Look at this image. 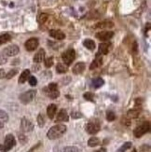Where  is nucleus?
Instances as JSON below:
<instances>
[{"mask_svg": "<svg viewBox=\"0 0 151 152\" xmlns=\"http://www.w3.org/2000/svg\"><path fill=\"white\" fill-rule=\"evenodd\" d=\"M99 144H100V140H99V138H97V137H91L88 141V145L90 148H94L98 146Z\"/></svg>", "mask_w": 151, "mask_h": 152, "instance_id": "obj_24", "label": "nucleus"}, {"mask_svg": "<svg viewBox=\"0 0 151 152\" xmlns=\"http://www.w3.org/2000/svg\"><path fill=\"white\" fill-rule=\"evenodd\" d=\"M68 114L65 109H61L60 112L58 113L57 118H56V121L61 122V121H68Z\"/></svg>", "mask_w": 151, "mask_h": 152, "instance_id": "obj_14", "label": "nucleus"}, {"mask_svg": "<svg viewBox=\"0 0 151 152\" xmlns=\"http://www.w3.org/2000/svg\"><path fill=\"white\" fill-rule=\"evenodd\" d=\"M102 64H103V59H102V57L100 56V55H96V58H95V60L91 63V64H90V70H93V69H96L97 67H99V66H101L102 65Z\"/></svg>", "mask_w": 151, "mask_h": 152, "instance_id": "obj_18", "label": "nucleus"}, {"mask_svg": "<svg viewBox=\"0 0 151 152\" xmlns=\"http://www.w3.org/2000/svg\"><path fill=\"white\" fill-rule=\"evenodd\" d=\"M75 58H76V51L73 49H68L67 50H65L62 55L63 61L66 65H70L74 62Z\"/></svg>", "mask_w": 151, "mask_h": 152, "instance_id": "obj_5", "label": "nucleus"}, {"mask_svg": "<svg viewBox=\"0 0 151 152\" xmlns=\"http://www.w3.org/2000/svg\"><path fill=\"white\" fill-rule=\"evenodd\" d=\"M18 73V70L17 69H12V70H10L8 74H6V76H5V77L7 78V79H10V78H12L13 77H14L16 74Z\"/></svg>", "mask_w": 151, "mask_h": 152, "instance_id": "obj_32", "label": "nucleus"}, {"mask_svg": "<svg viewBox=\"0 0 151 152\" xmlns=\"http://www.w3.org/2000/svg\"><path fill=\"white\" fill-rule=\"evenodd\" d=\"M48 18H49V15L47 14V13H41L40 15L38 16V22H39V23H46V21L48 20Z\"/></svg>", "mask_w": 151, "mask_h": 152, "instance_id": "obj_28", "label": "nucleus"}, {"mask_svg": "<svg viewBox=\"0 0 151 152\" xmlns=\"http://www.w3.org/2000/svg\"><path fill=\"white\" fill-rule=\"evenodd\" d=\"M140 114V109L138 108H133V109H131L128 111V113H127V116L130 118H135L139 116Z\"/></svg>", "mask_w": 151, "mask_h": 152, "instance_id": "obj_22", "label": "nucleus"}, {"mask_svg": "<svg viewBox=\"0 0 151 152\" xmlns=\"http://www.w3.org/2000/svg\"><path fill=\"white\" fill-rule=\"evenodd\" d=\"M44 59H45V50L41 49V50H39L36 52V54L34 56V62L38 64V63H41Z\"/></svg>", "mask_w": 151, "mask_h": 152, "instance_id": "obj_19", "label": "nucleus"}, {"mask_svg": "<svg viewBox=\"0 0 151 152\" xmlns=\"http://www.w3.org/2000/svg\"><path fill=\"white\" fill-rule=\"evenodd\" d=\"M38 44H39V42L36 37H31L25 42L24 46H25V49L28 51H33L38 47Z\"/></svg>", "mask_w": 151, "mask_h": 152, "instance_id": "obj_9", "label": "nucleus"}, {"mask_svg": "<svg viewBox=\"0 0 151 152\" xmlns=\"http://www.w3.org/2000/svg\"><path fill=\"white\" fill-rule=\"evenodd\" d=\"M49 34L51 37H53L57 40H63V39L65 38V35L64 33H63L61 30H57V29H52V30H50Z\"/></svg>", "mask_w": 151, "mask_h": 152, "instance_id": "obj_12", "label": "nucleus"}, {"mask_svg": "<svg viewBox=\"0 0 151 152\" xmlns=\"http://www.w3.org/2000/svg\"><path fill=\"white\" fill-rule=\"evenodd\" d=\"M16 145V139L12 134H8L5 137V141L3 145H0V151L1 152H8Z\"/></svg>", "mask_w": 151, "mask_h": 152, "instance_id": "obj_2", "label": "nucleus"}, {"mask_svg": "<svg viewBox=\"0 0 151 152\" xmlns=\"http://www.w3.org/2000/svg\"><path fill=\"white\" fill-rule=\"evenodd\" d=\"M86 130L90 134H95L98 132L100 131V123L94 121H90L87 126H86Z\"/></svg>", "mask_w": 151, "mask_h": 152, "instance_id": "obj_8", "label": "nucleus"}, {"mask_svg": "<svg viewBox=\"0 0 151 152\" xmlns=\"http://www.w3.org/2000/svg\"><path fill=\"white\" fill-rule=\"evenodd\" d=\"M65 132H66V126H65V125L57 124L55 126L51 127L48 131L47 136L49 139L54 140V139H57V138H60L63 134H64Z\"/></svg>", "mask_w": 151, "mask_h": 152, "instance_id": "obj_1", "label": "nucleus"}, {"mask_svg": "<svg viewBox=\"0 0 151 152\" xmlns=\"http://www.w3.org/2000/svg\"><path fill=\"white\" fill-rule=\"evenodd\" d=\"M114 36V33L111 31H102L97 33L95 35L96 38H98L101 41H108L109 39H111Z\"/></svg>", "mask_w": 151, "mask_h": 152, "instance_id": "obj_11", "label": "nucleus"}, {"mask_svg": "<svg viewBox=\"0 0 151 152\" xmlns=\"http://www.w3.org/2000/svg\"><path fill=\"white\" fill-rule=\"evenodd\" d=\"M11 39V36L9 34H3V35H0V46L9 42Z\"/></svg>", "mask_w": 151, "mask_h": 152, "instance_id": "obj_27", "label": "nucleus"}, {"mask_svg": "<svg viewBox=\"0 0 151 152\" xmlns=\"http://www.w3.org/2000/svg\"><path fill=\"white\" fill-rule=\"evenodd\" d=\"M94 152H107V149L104 148H102L98 149V150H96V151H94Z\"/></svg>", "mask_w": 151, "mask_h": 152, "instance_id": "obj_41", "label": "nucleus"}, {"mask_svg": "<svg viewBox=\"0 0 151 152\" xmlns=\"http://www.w3.org/2000/svg\"><path fill=\"white\" fill-rule=\"evenodd\" d=\"M85 68H86V65H85L84 63H82V62L77 63V64H75V66L73 67V73L75 75H80L85 70Z\"/></svg>", "mask_w": 151, "mask_h": 152, "instance_id": "obj_16", "label": "nucleus"}, {"mask_svg": "<svg viewBox=\"0 0 151 152\" xmlns=\"http://www.w3.org/2000/svg\"><path fill=\"white\" fill-rule=\"evenodd\" d=\"M56 111H57V107L56 104H50L48 108H47V114H48V117L52 120L54 117H55V114H56Z\"/></svg>", "mask_w": 151, "mask_h": 152, "instance_id": "obj_17", "label": "nucleus"}, {"mask_svg": "<svg viewBox=\"0 0 151 152\" xmlns=\"http://www.w3.org/2000/svg\"><path fill=\"white\" fill-rule=\"evenodd\" d=\"M63 152H80V149H78L77 147H65L63 150Z\"/></svg>", "mask_w": 151, "mask_h": 152, "instance_id": "obj_33", "label": "nucleus"}, {"mask_svg": "<svg viewBox=\"0 0 151 152\" xmlns=\"http://www.w3.org/2000/svg\"><path fill=\"white\" fill-rule=\"evenodd\" d=\"M0 120H2L4 121H9V115L7 112H5L4 110L0 109Z\"/></svg>", "mask_w": 151, "mask_h": 152, "instance_id": "obj_30", "label": "nucleus"}, {"mask_svg": "<svg viewBox=\"0 0 151 152\" xmlns=\"http://www.w3.org/2000/svg\"><path fill=\"white\" fill-rule=\"evenodd\" d=\"M7 62H8V59H7V57H5L4 55H0V65L5 64Z\"/></svg>", "mask_w": 151, "mask_h": 152, "instance_id": "obj_38", "label": "nucleus"}, {"mask_svg": "<svg viewBox=\"0 0 151 152\" xmlns=\"http://www.w3.org/2000/svg\"><path fill=\"white\" fill-rule=\"evenodd\" d=\"M30 70L28 69H25L23 73L20 76V78H19V83H24L25 81H27V79L29 78L30 77Z\"/></svg>", "mask_w": 151, "mask_h": 152, "instance_id": "obj_21", "label": "nucleus"}, {"mask_svg": "<svg viewBox=\"0 0 151 152\" xmlns=\"http://www.w3.org/2000/svg\"><path fill=\"white\" fill-rule=\"evenodd\" d=\"M104 79L101 78V77H98V78H95L93 80V88L95 89H98V88H100L102 87V86L104 85Z\"/></svg>", "mask_w": 151, "mask_h": 152, "instance_id": "obj_25", "label": "nucleus"}, {"mask_svg": "<svg viewBox=\"0 0 151 152\" xmlns=\"http://www.w3.org/2000/svg\"><path fill=\"white\" fill-rule=\"evenodd\" d=\"M132 146H133L132 142H126V143H124L122 146L117 150V152H126L128 149H130L131 148H132Z\"/></svg>", "mask_w": 151, "mask_h": 152, "instance_id": "obj_26", "label": "nucleus"}, {"mask_svg": "<svg viewBox=\"0 0 151 152\" xmlns=\"http://www.w3.org/2000/svg\"><path fill=\"white\" fill-rule=\"evenodd\" d=\"M47 91H48V92H47L48 95L51 99H55L60 95V92L58 91V86L56 83H50L47 87Z\"/></svg>", "mask_w": 151, "mask_h": 152, "instance_id": "obj_7", "label": "nucleus"}, {"mask_svg": "<svg viewBox=\"0 0 151 152\" xmlns=\"http://www.w3.org/2000/svg\"><path fill=\"white\" fill-rule=\"evenodd\" d=\"M71 116L73 118H82V114L80 113V112H77V111H73L71 113Z\"/></svg>", "mask_w": 151, "mask_h": 152, "instance_id": "obj_37", "label": "nucleus"}, {"mask_svg": "<svg viewBox=\"0 0 151 152\" xmlns=\"http://www.w3.org/2000/svg\"><path fill=\"white\" fill-rule=\"evenodd\" d=\"M107 120L108 121H113L116 120V115L113 111H107Z\"/></svg>", "mask_w": 151, "mask_h": 152, "instance_id": "obj_29", "label": "nucleus"}, {"mask_svg": "<svg viewBox=\"0 0 151 152\" xmlns=\"http://www.w3.org/2000/svg\"><path fill=\"white\" fill-rule=\"evenodd\" d=\"M83 97L86 99V100L88 101H90V102H93V94H91V92H85V94H83Z\"/></svg>", "mask_w": 151, "mask_h": 152, "instance_id": "obj_35", "label": "nucleus"}, {"mask_svg": "<svg viewBox=\"0 0 151 152\" xmlns=\"http://www.w3.org/2000/svg\"><path fill=\"white\" fill-rule=\"evenodd\" d=\"M83 45H84V47H86L90 50H95V42L93 40V39H90V38L85 39V40L83 41Z\"/></svg>", "mask_w": 151, "mask_h": 152, "instance_id": "obj_20", "label": "nucleus"}, {"mask_svg": "<svg viewBox=\"0 0 151 152\" xmlns=\"http://www.w3.org/2000/svg\"><path fill=\"white\" fill-rule=\"evenodd\" d=\"M36 91L30 90V91H27L23 92V94H22L21 95H20L19 99H20V101L22 102V104H27L33 101V99H34L36 96Z\"/></svg>", "mask_w": 151, "mask_h": 152, "instance_id": "obj_4", "label": "nucleus"}, {"mask_svg": "<svg viewBox=\"0 0 151 152\" xmlns=\"http://www.w3.org/2000/svg\"><path fill=\"white\" fill-rule=\"evenodd\" d=\"M37 123L39 125V127H43L44 124H45V118L43 114H39L37 116Z\"/></svg>", "mask_w": 151, "mask_h": 152, "instance_id": "obj_31", "label": "nucleus"}, {"mask_svg": "<svg viewBox=\"0 0 151 152\" xmlns=\"http://www.w3.org/2000/svg\"><path fill=\"white\" fill-rule=\"evenodd\" d=\"M68 70L66 65H64L61 63L57 64V66H56V71L58 72L59 74H63V73H66Z\"/></svg>", "mask_w": 151, "mask_h": 152, "instance_id": "obj_23", "label": "nucleus"}, {"mask_svg": "<svg viewBox=\"0 0 151 152\" xmlns=\"http://www.w3.org/2000/svg\"><path fill=\"white\" fill-rule=\"evenodd\" d=\"M20 49L17 45H10L9 47H7L4 49L3 50V54L4 56H8V57H11V56H15L19 53Z\"/></svg>", "mask_w": 151, "mask_h": 152, "instance_id": "obj_6", "label": "nucleus"}, {"mask_svg": "<svg viewBox=\"0 0 151 152\" xmlns=\"http://www.w3.org/2000/svg\"><path fill=\"white\" fill-rule=\"evenodd\" d=\"M150 130V123L149 121H147V122H144L142 123L139 126H137L134 131H133V134L135 137L139 138L141 136H143L144 134H146L147 133H148Z\"/></svg>", "mask_w": 151, "mask_h": 152, "instance_id": "obj_3", "label": "nucleus"}, {"mask_svg": "<svg viewBox=\"0 0 151 152\" xmlns=\"http://www.w3.org/2000/svg\"><path fill=\"white\" fill-rule=\"evenodd\" d=\"M6 76V73H5V70L3 69H0V79L1 78H4Z\"/></svg>", "mask_w": 151, "mask_h": 152, "instance_id": "obj_40", "label": "nucleus"}, {"mask_svg": "<svg viewBox=\"0 0 151 152\" xmlns=\"http://www.w3.org/2000/svg\"><path fill=\"white\" fill-rule=\"evenodd\" d=\"M19 139H20V141H21L23 144L26 142V137L23 134H19Z\"/></svg>", "mask_w": 151, "mask_h": 152, "instance_id": "obj_39", "label": "nucleus"}, {"mask_svg": "<svg viewBox=\"0 0 151 152\" xmlns=\"http://www.w3.org/2000/svg\"><path fill=\"white\" fill-rule=\"evenodd\" d=\"M111 44L108 42H103L99 45V48H98V55L100 54H107L109 49H110Z\"/></svg>", "mask_w": 151, "mask_h": 152, "instance_id": "obj_13", "label": "nucleus"}, {"mask_svg": "<svg viewBox=\"0 0 151 152\" xmlns=\"http://www.w3.org/2000/svg\"><path fill=\"white\" fill-rule=\"evenodd\" d=\"M132 152H137V151H136V149H133V151H132Z\"/></svg>", "mask_w": 151, "mask_h": 152, "instance_id": "obj_43", "label": "nucleus"}, {"mask_svg": "<svg viewBox=\"0 0 151 152\" xmlns=\"http://www.w3.org/2000/svg\"><path fill=\"white\" fill-rule=\"evenodd\" d=\"M28 81H29V84H30L31 86H36V85L37 84V79H36V77H29Z\"/></svg>", "mask_w": 151, "mask_h": 152, "instance_id": "obj_36", "label": "nucleus"}, {"mask_svg": "<svg viewBox=\"0 0 151 152\" xmlns=\"http://www.w3.org/2000/svg\"><path fill=\"white\" fill-rule=\"evenodd\" d=\"M112 27H114V23L109 21L100 22V23H96V25H95V28H100V29H109Z\"/></svg>", "mask_w": 151, "mask_h": 152, "instance_id": "obj_15", "label": "nucleus"}, {"mask_svg": "<svg viewBox=\"0 0 151 152\" xmlns=\"http://www.w3.org/2000/svg\"><path fill=\"white\" fill-rule=\"evenodd\" d=\"M21 129L24 133H29L34 130V125L26 118H23L21 121Z\"/></svg>", "mask_w": 151, "mask_h": 152, "instance_id": "obj_10", "label": "nucleus"}, {"mask_svg": "<svg viewBox=\"0 0 151 152\" xmlns=\"http://www.w3.org/2000/svg\"><path fill=\"white\" fill-rule=\"evenodd\" d=\"M52 64H53V58L49 57L47 59H45V65H46V67H51Z\"/></svg>", "mask_w": 151, "mask_h": 152, "instance_id": "obj_34", "label": "nucleus"}, {"mask_svg": "<svg viewBox=\"0 0 151 152\" xmlns=\"http://www.w3.org/2000/svg\"><path fill=\"white\" fill-rule=\"evenodd\" d=\"M4 127V123L2 121H0V129H2Z\"/></svg>", "mask_w": 151, "mask_h": 152, "instance_id": "obj_42", "label": "nucleus"}]
</instances>
